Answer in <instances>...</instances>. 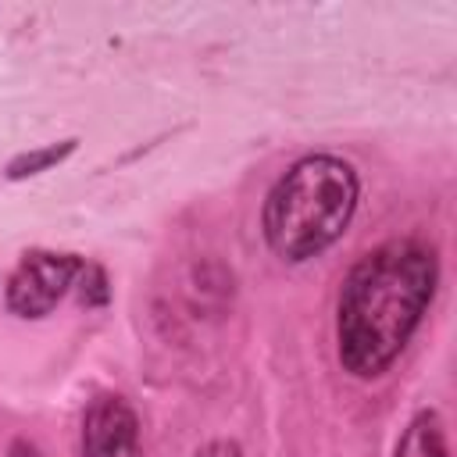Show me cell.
I'll return each mask as SVG.
<instances>
[{
    "label": "cell",
    "mask_w": 457,
    "mask_h": 457,
    "mask_svg": "<svg viewBox=\"0 0 457 457\" xmlns=\"http://www.w3.org/2000/svg\"><path fill=\"white\" fill-rule=\"evenodd\" d=\"M439 286V257L418 236L386 239L343 278L336 300V357L368 382L393 368Z\"/></svg>",
    "instance_id": "6da1fadb"
},
{
    "label": "cell",
    "mask_w": 457,
    "mask_h": 457,
    "mask_svg": "<svg viewBox=\"0 0 457 457\" xmlns=\"http://www.w3.org/2000/svg\"><path fill=\"white\" fill-rule=\"evenodd\" d=\"M361 200L357 168L336 154L293 161L264 196L261 232L275 257L303 264L325 253L353 221Z\"/></svg>",
    "instance_id": "7a4b0ae2"
},
{
    "label": "cell",
    "mask_w": 457,
    "mask_h": 457,
    "mask_svg": "<svg viewBox=\"0 0 457 457\" xmlns=\"http://www.w3.org/2000/svg\"><path fill=\"white\" fill-rule=\"evenodd\" d=\"M79 268H82L79 253L25 250L4 289L7 311L18 318H46L64 300V293L75 286Z\"/></svg>",
    "instance_id": "3957f363"
},
{
    "label": "cell",
    "mask_w": 457,
    "mask_h": 457,
    "mask_svg": "<svg viewBox=\"0 0 457 457\" xmlns=\"http://www.w3.org/2000/svg\"><path fill=\"white\" fill-rule=\"evenodd\" d=\"M82 457H143L139 418L118 393H100L82 414Z\"/></svg>",
    "instance_id": "277c9868"
},
{
    "label": "cell",
    "mask_w": 457,
    "mask_h": 457,
    "mask_svg": "<svg viewBox=\"0 0 457 457\" xmlns=\"http://www.w3.org/2000/svg\"><path fill=\"white\" fill-rule=\"evenodd\" d=\"M393 457H450V436H446L443 414L432 407H421L407 421L403 436L396 439Z\"/></svg>",
    "instance_id": "5b68a950"
},
{
    "label": "cell",
    "mask_w": 457,
    "mask_h": 457,
    "mask_svg": "<svg viewBox=\"0 0 457 457\" xmlns=\"http://www.w3.org/2000/svg\"><path fill=\"white\" fill-rule=\"evenodd\" d=\"M71 150H75V139L50 143V146H39V150H29V154H21V157H14V161L7 164V179H29V175H39V171L61 164Z\"/></svg>",
    "instance_id": "8992f818"
},
{
    "label": "cell",
    "mask_w": 457,
    "mask_h": 457,
    "mask_svg": "<svg viewBox=\"0 0 457 457\" xmlns=\"http://www.w3.org/2000/svg\"><path fill=\"white\" fill-rule=\"evenodd\" d=\"M79 293H82V303L86 307H100V303H107V296H111V289H107V275H104V268L100 264H89V261H82V268H79Z\"/></svg>",
    "instance_id": "52a82bcc"
},
{
    "label": "cell",
    "mask_w": 457,
    "mask_h": 457,
    "mask_svg": "<svg viewBox=\"0 0 457 457\" xmlns=\"http://www.w3.org/2000/svg\"><path fill=\"white\" fill-rule=\"evenodd\" d=\"M193 457H243V450H239V443H232V439H211V443H204Z\"/></svg>",
    "instance_id": "ba28073f"
},
{
    "label": "cell",
    "mask_w": 457,
    "mask_h": 457,
    "mask_svg": "<svg viewBox=\"0 0 457 457\" xmlns=\"http://www.w3.org/2000/svg\"><path fill=\"white\" fill-rule=\"evenodd\" d=\"M7 457H39V450L32 443H25V439H14L11 450H7Z\"/></svg>",
    "instance_id": "9c48e42d"
}]
</instances>
